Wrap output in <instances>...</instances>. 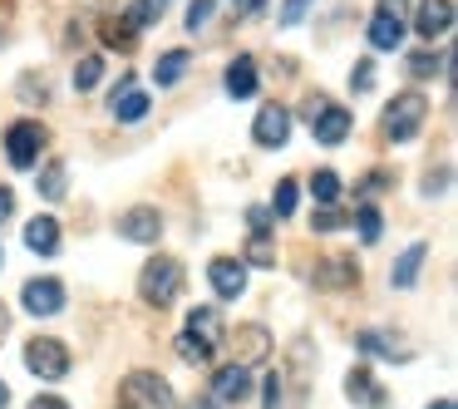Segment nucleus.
<instances>
[{"label": "nucleus", "mask_w": 458, "mask_h": 409, "mask_svg": "<svg viewBox=\"0 0 458 409\" xmlns=\"http://www.w3.org/2000/svg\"><path fill=\"white\" fill-rule=\"evenodd\" d=\"M25 365H30V375H40V379H60V375H70V350H64L60 340H50V336H35L30 345H25Z\"/></svg>", "instance_id": "nucleus-5"}, {"label": "nucleus", "mask_w": 458, "mask_h": 409, "mask_svg": "<svg viewBox=\"0 0 458 409\" xmlns=\"http://www.w3.org/2000/svg\"><path fill=\"white\" fill-rule=\"evenodd\" d=\"M192 409H217V405H212V399H202V405H192Z\"/></svg>", "instance_id": "nucleus-46"}, {"label": "nucleus", "mask_w": 458, "mask_h": 409, "mask_svg": "<svg viewBox=\"0 0 458 409\" xmlns=\"http://www.w3.org/2000/svg\"><path fill=\"white\" fill-rule=\"evenodd\" d=\"M123 395H129V409H173L168 379L153 375V370H133V375L123 379Z\"/></svg>", "instance_id": "nucleus-4"}, {"label": "nucleus", "mask_w": 458, "mask_h": 409, "mask_svg": "<svg viewBox=\"0 0 458 409\" xmlns=\"http://www.w3.org/2000/svg\"><path fill=\"white\" fill-rule=\"evenodd\" d=\"M119 232L129 242H158L163 237V217H158V208H129L119 217Z\"/></svg>", "instance_id": "nucleus-12"}, {"label": "nucleus", "mask_w": 458, "mask_h": 409, "mask_svg": "<svg viewBox=\"0 0 458 409\" xmlns=\"http://www.w3.org/2000/svg\"><path fill=\"white\" fill-rule=\"evenodd\" d=\"M208 281H212V291H217L222 301H237L242 291H247V261H237V257H212Z\"/></svg>", "instance_id": "nucleus-7"}, {"label": "nucleus", "mask_w": 458, "mask_h": 409, "mask_svg": "<svg viewBox=\"0 0 458 409\" xmlns=\"http://www.w3.org/2000/svg\"><path fill=\"white\" fill-rule=\"evenodd\" d=\"M247 222H251L257 232H267V227H271V208H251V212H247Z\"/></svg>", "instance_id": "nucleus-40"}, {"label": "nucleus", "mask_w": 458, "mask_h": 409, "mask_svg": "<svg viewBox=\"0 0 458 409\" xmlns=\"http://www.w3.org/2000/svg\"><path fill=\"white\" fill-rule=\"evenodd\" d=\"M310 198L320 202V208H335V198H340V178L330 168H320L316 178H310Z\"/></svg>", "instance_id": "nucleus-28"}, {"label": "nucleus", "mask_w": 458, "mask_h": 409, "mask_svg": "<svg viewBox=\"0 0 458 409\" xmlns=\"http://www.w3.org/2000/svg\"><path fill=\"white\" fill-rule=\"evenodd\" d=\"M251 395V375L247 365H222L212 375V405H237V399Z\"/></svg>", "instance_id": "nucleus-10"}, {"label": "nucleus", "mask_w": 458, "mask_h": 409, "mask_svg": "<svg viewBox=\"0 0 458 409\" xmlns=\"http://www.w3.org/2000/svg\"><path fill=\"white\" fill-rule=\"evenodd\" d=\"M133 40H139V35H133V30H123L119 21H109V25H104V45H114V50H133Z\"/></svg>", "instance_id": "nucleus-33"}, {"label": "nucleus", "mask_w": 458, "mask_h": 409, "mask_svg": "<svg viewBox=\"0 0 458 409\" xmlns=\"http://www.w3.org/2000/svg\"><path fill=\"white\" fill-rule=\"evenodd\" d=\"M345 395L355 399V405H365V409H385V389H379V379L369 375V370H350V375H345Z\"/></svg>", "instance_id": "nucleus-15"}, {"label": "nucleus", "mask_w": 458, "mask_h": 409, "mask_svg": "<svg viewBox=\"0 0 458 409\" xmlns=\"http://www.w3.org/2000/svg\"><path fill=\"white\" fill-rule=\"evenodd\" d=\"M237 350H242L237 365H257V360H267V350H271L267 326H242V330H237Z\"/></svg>", "instance_id": "nucleus-20"}, {"label": "nucleus", "mask_w": 458, "mask_h": 409, "mask_svg": "<svg viewBox=\"0 0 458 409\" xmlns=\"http://www.w3.org/2000/svg\"><path fill=\"white\" fill-rule=\"evenodd\" d=\"M0 261H5V251H0Z\"/></svg>", "instance_id": "nucleus-47"}, {"label": "nucleus", "mask_w": 458, "mask_h": 409, "mask_svg": "<svg viewBox=\"0 0 458 409\" xmlns=\"http://www.w3.org/2000/svg\"><path fill=\"white\" fill-rule=\"evenodd\" d=\"M178 355L188 360V365H208V360H212V350L202 345V340H192L188 330H182V336H178Z\"/></svg>", "instance_id": "nucleus-31"}, {"label": "nucleus", "mask_w": 458, "mask_h": 409, "mask_svg": "<svg viewBox=\"0 0 458 409\" xmlns=\"http://www.w3.org/2000/svg\"><path fill=\"white\" fill-rule=\"evenodd\" d=\"M247 261H251V267H276V242H271V232H251Z\"/></svg>", "instance_id": "nucleus-26"}, {"label": "nucleus", "mask_w": 458, "mask_h": 409, "mask_svg": "<svg viewBox=\"0 0 458 409\" xmlns=\"http://www.w3.org/2000/svg\"><path fill=\"white\" fill-rule=\"evenodd\" d=\"M178 291H182V267L173 257H153L148 267L139 271V296L148 301V306H168Z\"/></svg>", "instance_id": "nucleus-1"}, {"label": "nucleus", "mask_w": 458, "mask_h": 409, "mask_svg": "<svg viewBox=\"0 0 458 409\" xmlns=\"http://www.w3.org/2000/svg\"><path fill=\"white\" fill-rule=\"evenodd\" d=\"M99 80H104V60H99V55H84V60L74 64V89H80V94H89Z\"/></svg>", "instance_id": "nucleus-27"}, {"label": "nucleus", "mask_w": 458, "mask_h": 409, "mask_svg": "<svg viewBox=\"0 0 458 409\" xmlns=\"http://www.w3.org/2000/svg\"><path fill=\"white\" fill-rule=\"evenodd\" d=\"M296 178H281L276 183V198H271V217H291V212H296Z\"/></svg>", "instance_id": "nucleus-29"}, {"label": "nucleus", "mask_w": 458, "mask_h": 409, "mask_svg": "<svg viewBox=\"0 0 458 409\" xmlns=\"http://www.w3.org/2000/svg\"><path fill=\"white\" fill-rule=\"evenodd\" d=\"M375 11H379V15H394V21H404V15H409V0H379Z\"/></svg>", "instance_id": "nucleus-39"}, {"label": "nucleus", "mask_w": 458, "mask_h": 409, "mask_svg": "<svg viewBox=\"0 0 458 409\" xmlns=\"http://www.w3.org/2000/svg\"><path fill=\"white\" fill-rule=\"evenodd\" d=\"M350 124H355V114H350V109H340V104H326V109L310 119V133H316V143L335 149V143L350 139Z\"/></svg>", "instance_id": "nucleus-8"}, {"label": "nucleus", "mask_w": 458, "mask_h": 409, "mask_svg": "<svg viewBox=\"0 0 458 409\" xmlns=\"http://www.w3.org/2000/svg\"><path fill=\"white\" fill-rule=\"evenodd\" d=\"M424 114H428V99H424L419 89L399 94V99L385 109V133H389L394 143H409L419 129H424Z\"/></svg>", "instance_id": "nucleus-2"}, {"label": "nucleus", "mask_w": 458, "mask_h": 409, "mask_svg": "<svg viewBox=\"0 0 458 409\" xmlns=\"http://www.w3.org/2000/svg\"><path fill=\"white\" fill-rule=\"evenodd\" d=\"M306 11H310V0H286V5H281V25H296Z\"/></svg>", "instance_id": "nucleus-37"}, {"label": "nucleus", "mask_w": 458, "mask_h": 409, "mask_svg": "<svg viewBox=\"0 0 458 409\" xmlns=\"http://www.w3.org/2000/svg\"><path fill=\"white\" fill-rule=\"evenodd\" d=\"M208 15H212V0H192V5H188V30H202Z\"/></svg>", "instance_id": "nucleus-36"}, {"label": "nucleus", "mask_w": 458, "mask_h": 409, "mask_svg": "<svg viewBox=\"0 0 458 409\" xmlns=\"http://www.w3.org/2000/svg\"><path fill=\"white\" fill-rule=\"evenodd\" d=\"M414 30L424 35L428 45H434L438 35H448V30H454V0H424L419 15H414Z\"/></svg>", "instance_id": "nucleus-11"}, {"label": "nucleus", "mask_w": 458, "mask_h": 409, "mask_svg": "<svg viewBox=\"0 0 458 409\" xmlns=\"http://www.w3.org/2000/svg\"><path fill=\"white\" fill-rule=\"evenodd\" d=\"M424 257H428V242H414V247H409L404 257L394 261V271H389V286H399V291L414 286V281H419V267H424Z\"/></svg>", "instance_id": "nucleus-19"}, {"label": "nucleus", "mask_w": 458, "mask_h": 409, "mask_svg": "<svg viewBox=\"0 0 458 409\" xmlns=\"http://www.w3.org/2000/svg\"><path fill=\"white\" fill-rule=\"evenodd\" d=\"M251 139H257L261 149H281V143L291 139V114L281 109V104H267V109L257 114V124H251Z\"/></svg>", "instance_id": "nucleus-9"}, {"label": "nucleus", "mask_w": 458, "mask_h": 409, "mask_svg": "<svg viewBox=\"0 0 458 409\" xmlns=\"http://www.w3.org/2000/svg\"><path fill=\"white\" fill-rule=\"evenodd\" d=\"M11 212H15V192L5 188V183H0V222L11 217Z\"/></svg>", "instance_id": "nucleus-42"}, {"label": "nucleus", "mask_w": 458, "mask_h": 409, "mask_svg": "<svg viewBox=\"0 0 458 409\" xmlns=\"http://www.w3.org/2000/svg\"><path fill=\"white\" fill-rule=\"evenodd\" d=\"M188 64H192L188 50H168V55H158V64H153V80L168 89V84H178L182 74H188Z\"/></svg>", "instance_id": "nucleus-22"}, {"label": "nucleus", "mask_w": 458, "mask_h": 409, "mask_svg": "<svg viewBox=\"0 0 458 409\" xmlns=\"http://www.w3.org/2000/svg\"><path fill=\"white\" fill-rule=\"evenodd\" d=\"M409 70H414V80H428V74H434V70H448V55H438V60H434V55H414V60H409Z\"/></svg>", "instance_id": "nucleus-32"}, {"label": "nucleus", "mask_w": 458, "mask_h": 409, "mask_svg": "<svg viewBox=\"0 0 458 409\" xmlns=\"http://www.w3.org/2000/svg\"><path fill=\"white\" fill-rule=\"evenodd\" d=\"M369 45H375V50H399V45H404V21L375 11V21H369Z\"/></svg>", "instance_id": "nucleus-21"}, {"label": "nucleus", "mask_w": 458, "mask_h": 409, "mask_svg": "<svg viewBox=\"0 0 458 409\" xmlns=\"http://www.w3.org/2000/svg\"><path fill=\"white\" fill-rule=\"evenodd\" d=\"M355 345H360V350H365V355H389V360H394V355H399V350H394V345H389V340H385V336H379V330H360V336H355Z\"/></svg>", "instance_id": "nucleus-30"}, {"label": "nucleus", "mask_w": 458, "mask_h": 409, "mask_svg": "<svg viewBox=\"0 0 458 409\" xmlns=\"http://www.w3.org/2000/svg\"><path fill=\"white\" fill-rule=\"evenodd\" d=\"M40 149H45V129L35 119H21L5 129V158H11V168H35Z\"/></svg>", "instance_id": "nucleus-3"}, {"label": "nucleus", "mask_w": 458, "mask_h": 409, "mask_svg": "<svg viewBox=\"0 0 458 409\" xmlns=\"http://www.w3.org/2000/svg\"><path fill=\"white\" fill-rule=\"evenodd\" d=\"M350 89H355V94H369V89H375V64H369V60H360L355 70H350Z\"/></svg>", "instance_id": "nucleus-34"}, {"label": "nucleus", "mask_w": 458, "mask_h": 409, "mask_svg": "<svg viewBox=\"0 0 458 409\" xmlns=\"http://www.w3.org/2000/svg\"><path fill=\"white\" fill-rule=\"evenodd\" d=\"M261 389H267V395H261V405L276 409L281 405V375H267V385H261Z\"/></svg>", "instance_id": "nucleus-38"}, {"label": "nucleus", "mask_w": 458, "mask_h": 409, "mask_svg": "<svg viewBox=\"0 0 458 409\" xmlns=\"http://www.w3.org/2000/svg\"><path fill=\"white\" fill-rule=\"evenodd\" d=\"M21 301H25L30 316H60L64 311V286L55 277H35V281H25Z\"/></svg>", "instance_id": "nucleus-6"}, {"label": "nucleus", "mask_w": 458, "mask_h": 409, "mask_svg": "<svg viewBox=\"0 0 458 409\" xmlns=\"http://www.w3.org/2000/svg\"><path fill=\"white\" fill-rule=\"evenodd\" d=\"M30 409H70V405H64L60 395H35V399H30Z\"/></svg>", "instance_id": "nucleus-41"}, {"label": "nucleus", "mask_w": 458, "mask_h": 409, "mask_svg": "<svg viewBox=\"0 0 458 409\" xmlns=\"http://www.w3.org/2000/svg\"><path fill=\"white\" fill-rule=\"evenodd\" d=\"M64 183H70V168H64L60 158H55V163H45V173H40V198L60 202V198H64Z\"/></svg>", "instance_id": "nucleus-24"}, {"label": "nucleus", "mask_w": 458, "mask_h": 409, "mask_svg": "<svg viewBox=\"0 0 458 409\" xmlns=\"http://www.w3.org/2000/svg\"><path fill=\"white\" fill-rule=\"evenodd\" d=\"M5 330H11V316H5V306H0V336H5Z\"/></svg>", "instance_id": "nucleus-45"}, {"label": "nucleus", "mask_w": 458, "mask_h": 409, "mask_svg": "<svg viewBox=\"0 0 458 409\" xmlns=\"http://www.w3.org/2000/svg\"><path fill=\"white\" fill-rule=\"evenodd\" d=\"M355 281H360V271H355V261H350V257H326L316 267V286L340 291V286H355Z\"/></svg>", "instance_id": "nucleus-17"}, {"label": "nucleus", "mask_w": 458, "mask_h": 409, "mask_svg": "<svg viewBox=\"0 0 458 409\" xmlns=\"http://www.w3.org/2000/svg\"><path fill=\"white\" fill-rule=\"evenodd\" d=\"M428 409H458V405H454V399H434Z\"/></svg>", "instance_id": "nucleus-44"}, {"label": "nucleus", "mask_w": 458, "mask_h": 409, "mask_svg": "<svg viewBox=\"0 0 458 409\" xmlns=\"http://www.w3.org/2000/svg\"><path fill=\"white\" fill-rule=\"evenodd\" d=\"M227 94L232 99H251V94H257V60H251V55H237V60L227 64Z\"/></svg>", "instance_id": "nucleus-16"}, {"label": "nucleus", "mask_w": 458, "mask_h": 409, "mask_svg": "<svg viewBox=\"0 0 458 409\" xmlns=\"http://www.w3.org/2000/svg\"><path fill=\"white\" fill-rule=\"evenodd\" d=\"M25 247L40 251V257H55V251H60V222H55V217H35L30 227H25Z\"/></svg>", "instance_id": "nucleus-18"}, {"label": "nucleus", "mask_w": 458, "mask_h": 409, "mask_svg": "<svg viewBox=\"0 0 458 409\" xmlns=\"http://www.w3.org/2000/svg\"><path fill=\"white\" fill-rule=\"evenodd\" d=\"M355 232H360V242H365V247H375L379 232H385V217H379V208H369V202H365V208L355 212Z\"/></svg>", "instance_id": "nucleus-25"}, {"label": "nucleus", "mask_w": 458, "mask_h": 409, "mask_svg": "<svg viewBox=\"0 0 458 409\" xmlns=\"http://www.w3.org/2000/svg\"><path fill=\"white\" fill-rule=\"evenodd\" d=\"M158 15H163V0H133V5H129V11H123V30H133V35H139L143 30V25H148V21H158Z\"/></svg>", "instance_id": "nucleus-23"}, {"label": "nucleus", "mask_w": 458, "mask_h": 409, "mask_svg": "<svg viewBox=\"0 0 458 409\" xmlns=\"http://www.w3.org/2000/svg\"><path fill=\"white\" fill-rule=\"evenodd\" d=\"M340 227H345V212H335V208L316 212V232H340Z\"/></svg>", "instance_id": "nucleus-35"}, {"label": "nucleus", "mask_w": 458, "mask_h": 409, "mask_svg": "<svg viewBox=\"0 0 458 409\" xmlns=\"http://www.w3.org/2000/svg\"><path fill=\"white\" fill-rule=\"evenodd\" d=\"M188 336H192V340H202L208 350H217V345H222V316H217V306H198V311H188Z\"/></svg>", "instance_id": "nucleus-14"}, {"label": "nucleus", "mask_w": 458, "mask_h": 409, "mask_svg": "<svg viewBox=\"0 0 458 409\" xmlns=\"http://www.w3.org/2000/svg\"><path fill=\"white\" fill-rule=\"evenodd\" d=\"M11 405V389H5V379H0V409Z\"/></svg>", "instance_id": "nucleus-43"}, {"label": "nucleus", "mask_w": 458, "mask_h": 409, "mask_svg": "<svg viewBox=\"0 0 458 409\" xmlns=\"http://www.w3.org/2000/svg\"><path fill=\"white\" fill-rule=\"evenodd\" d=\"M143 114H148V94L133 89V74H123L119 89H114V119H119V124H139Z\"/></svg>", "instance_id": "nucleus-13"}]
</instances>
